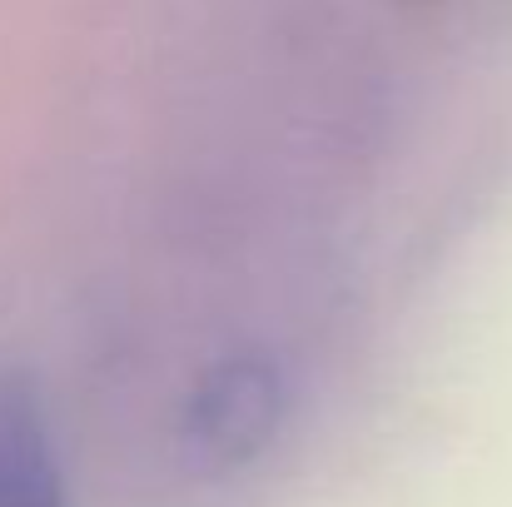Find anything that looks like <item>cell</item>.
Instances as JSON below:
<instances>
[{"label":"cell","instance_id":"cell-1","mask_svg":"<svg viewBox=\"0 0 512 507\" xmlns=\"http://www.w3.org/2000/svg\"><path fill=\"white\" fill-rule=\"evenodd\" d=\"M289 373L269 348L219 353L179 408V463L199 478H234L254 468L284 433Z\"/></svg>","mask_w":512,"mask_h":507},{"label":"cell","instance_id":"cell-2","mask_svg":"<svg viewBox=\"0 0 512 507\" xmlns=\"http://www.w3.org/2000/svg\"><path fill=\"white\" fill-rule=\"evenodd\" d=\"M0 507H70L50 413L20 373H0Z\"/></svg>","mask_w":512,"mask_h":507}]
</instances>
